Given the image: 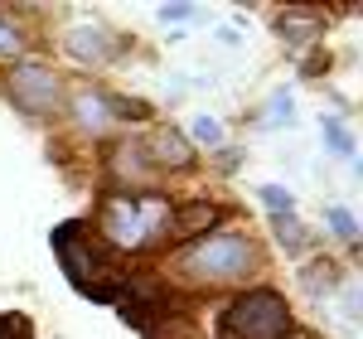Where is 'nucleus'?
Listing matches in <instances>:
<instances>
[{
	"instance_id": "nucleus-19",
	"label": "nucleus",
	"mask_w": 363,
	"mask_h": 339,
	"mask_svg": "<svg viewBox=\"0 0 363 339\" xmlns=\"http://www.w3.org/2000/svg\"><path fill=\"white\" fill-rule=\"evenodd\" d=\"M25 49V34L10 25V20H0V58H10V54H20Z\"/></svg>"
},
{
	"instance_id": "nucleus-13",
	"label": "nucleus",
	"mask_w": 363,
	"mask_h": 339,
	"mask_svg": "<svg viewBox=\"0 0 363 339\" xmlns=\"http://www.w3.org/2000/svg\"><path fill=\"white\" fill-rule=\"evenodd\" d=\"M320 136H325V145L335 150L339 160H354V136H349V126H344L339 116H325V121H320Z\"/></svg>"
},
{
	"instance_id": "nucleus-8",
	"label": "nucleus",
	"mask_w": 363,
	"mask_h": 339,
	"mask_svg": "<svg viewBox=\"0 0 363 339\" xmlns=\"http://www.w3.org/2000/svg\"><path fill=\"white\" fill-rule=\"evenodd\" d=\"M63 44H68V54L83 58V63H107V58L116 54L112 34H107V29H97V25H73L68 34H63Z\"/></svg>"
},
{
	"instance_id": "nucleus-17",
	"label": "nucleus",
	"mask_w": 363,
	"mask_h": 339,
	"mask_svg": "<svg viewBox=\"0 0 363 339\" xmlns=\"http://www.w3.org/2000/svg\"><path fill=\"white\" fill-rule=\"evenodd\" d=\"M325 223L335 228L344 243H359V223H354V213H349L344 204H330V209H325Z\"/></svg>"
},
{
	"instance_id": "nucleus-7",
	"label": "nucleus",
	"mask_w": 363,
	"mask_h": 339,
	"mask_svg": "<svg viewBox=\"0 0 363 339\" xmlns=\"http://www.w3.org/2000/svg\"><path fill=\"white\" fill-rule=\"evenodd\" d=\"M145 155H150L155 165H165V170L194 165V145L184 141V131H174V126H160V131L145 141Z\"/></svg>"
},
{
	"instance_id": "nucleus-20",
	"label": "nucleus",
	"mask_w": 363,
	"mask_h": 339,
	"mask_svg": "<svg viewBox=\"0 0 363 339\" xmlns=\"http://www.w3.org/2000/svg\"><path fill=\"white\" fill-rule=\"evenodd\" d=\"M155 15H160V25H179V20H194V5L179 0V5H160Z\"/></svg>"
},
{
	"instance_id": "nucleus-18",
	"label": "nucleus",
	"mask_w": 363,
	"mask_h": 339,
	"mask_svg": "<svg viewBox=\"0 0 363 339\" xmlns=\"http://www.w3.org/2000/svg\"><path fill=\"white\" fill-rule=\"evenodd\" d=\"M0 339H34V325H29L25 315L0 311Z\"/></svg>"
},
{
	"instance_id": "nucleus-16",
	"label": "nucleus",
	"mask_w": 363,
	"mask_h": 339,
	"mask_svg": "<svg viewBox=\"0 0 363 339\" xmlns=\"http://www.w3.org/2000/svg\"><path fill=\"white\" fill-rule=\"evenodd\" d=\"M184 141L189 145H208V150H213V145H223V126H218V116H194V126H189V136H184Z\"/></svg>"
},
{
	"instance_id": "nucleus-2",
	"label": "nucleus",
	"mask_w": 363,
	"mask_h": 339,
	"mask_svg": "<svg viewBox=\"0 0 363 339\" xmlns=\"http://www.w3.org/2000/svg\"><path fill=\"white\" fill-rule=\"evenodd\" d=\"M174 204L165 194H107L97 209V233L112 252H140L169 233Z\"/></svg>"
},
{
	"instance_id": "nucleus-15",
	"label": "nucleus",
	"mask_w": 363,
	"mask_h": 339,
	"mask_svg": "<svg viewBox=\"0 0 363 339\" xmlns=\"http://www.w3.org/2000/svg\"><path fill=\"white\" fill-rule=\"evenodd\" d=\"M272 233H277V243H281V252H291V257H301V248H306V228L296 223V213H291V218H272Z\"/></svg>"
},
{
	"instance_id": "nucleus-4",
	"label": "nucleus",
	"mask_w": 363,
	"mask_h": 339,
	"mask_svg": "<svg viewBox=\"0 0 363 339\" xmlns=\"http://www.w3.org/2000/svg\"><path fill=\"white\" fill-rule=\"evenodd\" d=\"M228 339H286L296 330V315L286 306V296L272 291V286H252L242 291L223 315Z\"/></svg>"
},
{
	"instance_id": "nucleus-11",
	"label": "nucleus",
	"mask_w": 363,
	"mask_h": 339,
	"mask_svg": "<svg viewBox=\"0 0 363 339\" xmlns=\"http://www.w3.org/2000/svg\"><path fill=\"white\" fill-rule=\"evenodd\" d=\"M291 116H296V97H291V87H277V92L262 102L257 126H262V131H277V126H291Z\"/></svg>"
},
{
	"instance_id": "nucleus-10",
	"label": "nucleus",
	"mask_w": 363,
	"mask_h": 339,
	"mask_svg": "<svg viewBox=\"0 0 363 339\" xmlns=\"http://www.w3.org/2000/svg\"><path fill=\"white\" fill-rule=\"evenodd\" d=\"M112 174H116V179H131V184H145V179L155 174V160L145 155V145H140V141H121L112 150Z\"/></svg>"
},
{
	"instance_id": "nucleus-3",
	"label": "nucleus",
	"mask_w": 363,
	"mask_h": 339,
	"mask_svg": "<svg viewBox=\"0 0 363 339\" xmlns=\"http://www.w3.org/2000/svg\"><path fill=\"white\" fill-rule=\"evenodd\" d=\"M252 238L238 233V228H223V233H203L199 243H189L179 252V277L194 286H228V282H242L252 272Z\"/></svg>"
},
{
	"instance_id": "nucleus-12",
	"label": "nucleus",
	"mask_w": 363,
	"mask_h": 339,
	"mask_svg": "<svg viewBox=\"0 0 363 339\" xmlns=\"http://www.w3.org/2000/svg\"><path fill=\"white\" fill-rule=\"evenodd\" d=\"M301 286H306L310 296H330V291L339 286V267H335V262H325V257H315V262L301 267Z\"/></svg>"
},
{
	"instance_id": "nucleus-14",
	"label": "nucleus",
	"mask_w": 363,
	"mask_h": 339,
	"mask_svg": "<svg viewBox=\"0 0 363 339\" xmlns=\"http://www.w3.org/2000/svg\"><path fill=\"white\" fill-rule=\"evenodd\" d=\"M257 199L267 204V213H272V218H291V213H296V194H291L286 184H262Z\"/></svg>"
},
{
	"instance_id": "nucleus-5",
	"label": "nucleus",
	"mask_w": 363,
	"mask_h": 339,
	"mask_svg": "<svg viewBox=\"0 0 363 339\" xmlns=\"http://www.w3.org/2000/svg\"><path fill=\"white\" fill-rule=\"evenodd\" d=\"M5 83H10L15 107H25V112H34V116L54 112L58 97H63V78H58L49 63H15Z\"/></svg>"
},
{
	"instance_id": "nucleus-6",
	"label": "nucleus",
	"mask_w": 363,
	"mask_h": 339,
	"mask_svg": "<svg viewBox=\"0 0 363 339\" xmlns=\"http://www.w3.org/2000/svg\"><path fill=\"white\" fill-rule=\"evenodd\" d=\"M68 116L78 121V131H87V136H102V131H107V126L116 121V112H112V92L78 87V92L68 97Z\"/></svg>"
},
{
	"instance_id": "nucleus-9",
	"label": "nucleus",
	"mask_w": 363,
	"mask_h": 339,
	"mask_svg": "<svg viewBox=\"0 0 363 339\" xmlns=\"http://www.w3.org/2000/svg\"><path fill=\"white\" fill-rule=\"evenodd\" d=\"M218 218H223V213H218V204L199 199V204H184V209H174V213H169V233H174V238H194V243H199V238L218 223Z\"/></svg>"
},
{
	"instance_id": "nucleus-1",
	"label": "nucleus",
	"mask_w": 363,
	"mask_h": 339,
	"mask_svg": "<svg viewBox=\"0 0 363 339\" xmlns=\"http://www.w3.org/2000/svg\"><path fill=\"white\" fill-rule=\"evenodd\" d=\"M54 252H58V267H63V277L78 286L83 296L92 301H121V291H126V272H121V262L107 243H97V238H87V223H58L54 228Z\"/></svg>"
},
{
	"instance_id": "nucleus-21",
	"label": "nucleus",
	"mask_w": 363,
	"mask_h": 339,
	"mask_svg": "<svg viewBox=\"0 0 363 339\" xmlns=\"http://www.w3.org/2000/svg\"><path fill=\"white\" fill-rule=\"evenodd\" d=\"M286 339H306V335H296V330H291V335H286Z\"/></svg>"
}]
</instances>
